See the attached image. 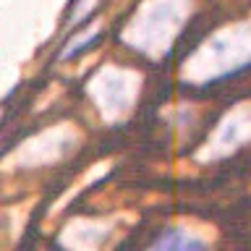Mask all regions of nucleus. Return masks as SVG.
<instances>
[{
    "mask_svg": "<svg viewBox=\"0 0 251 251\" xmlns=\"http://www.w3.org/2000/svg\"><path fill=\"white\" fill-rule=\"evenodd\" d=\"M154 251H207V243L194 238V235H183V233H173L168 235Z\"/></svg>",
    "mask_w": 251,
    "mask_h": 251,
    "instance_id": "obj_1",
    "label": "nucleus"
}]
</instances>
